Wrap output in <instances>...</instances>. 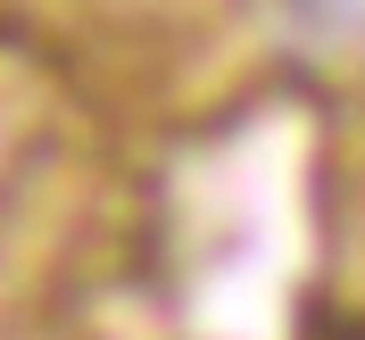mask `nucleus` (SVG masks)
I'll return each mask as SVG.
<instances>
[]
</instances>
